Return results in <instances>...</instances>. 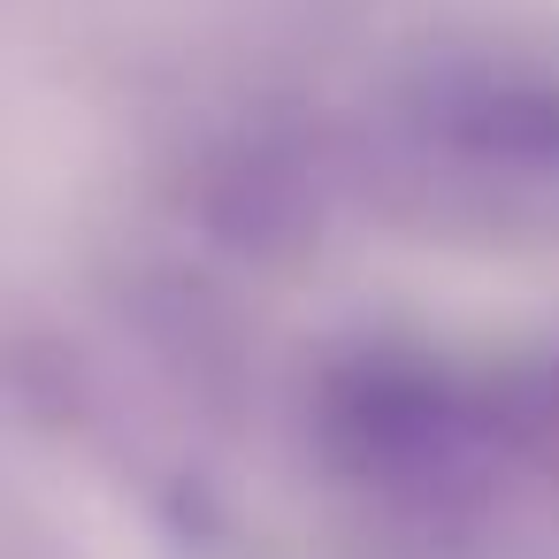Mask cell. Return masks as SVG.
I'll return each instance as SVG.
<instances>
[{"label": "cell", "instance_id": "cell-1", "mask_svg": "<svg viewBox=\"0 0 559 559\" xmlns=\"http://www.w3.org/2000/svg\"><path fill=\"white\" fill-rule=\"evenodd\" d=\"M314 444L353 498L406 521L483 513L528 467L513 399L421 345L345 353L314 391Z\"/></svg>", "mask_w": 559, "mask_h": 559}, {"label": "cell", "instance_id": "cell-2", "mask_svg": "<svg viewBox=\"0 0 559 559\" xmlns=\"http://www.w3.org/2000/svg\"><path fill=\"white\" fill-rule=\"evenodd\" d=\"M391 162L399 185L444 223H559V78L521 62L429 70L391 108Z\"/></svg>", "mask_w": 559, "mask_h": 559}, {"label": "cell", "instance_id": "cell-3", "mask_svg": "<svg viewBox=\"0 0 559 559\" xmlns=\"http://www.w3.org/2000/svg\"><path fill=\"white\" fill-rule=\"evenodd\" d=\"M513 421H521V452H528V467L559 475V353L513 391Z\"/></svg>", "mask_w": 559, "mask_h": 559}]
</instances>
